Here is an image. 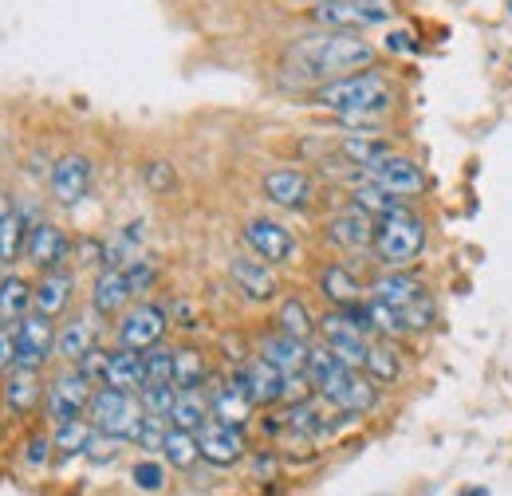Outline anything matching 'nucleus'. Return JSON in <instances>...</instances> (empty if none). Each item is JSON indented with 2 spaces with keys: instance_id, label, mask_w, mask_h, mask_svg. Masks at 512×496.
Listing matches in <instances>:
<instances>
[{
  "instance_id": "31",
  "label": "nucleus",
  "mask_w": 512,
  "mask_h": 496,
  "mask_svg": "<svg viewBox=\"0 0 512 496\" xmlns=\"http://www.w3.org/2000/svg\"><path fill=\"white\" fill-rule=\"evenodd\" d=\"M205 422H209V398H205V390H178L174 410H170V426L197 434Z\"/></svg>"
},
{
  "instance_id": "33",
  "label": "nucleus",
  "mask_w": 512,
  "mask_h": 496,
  "mask_svg": "<svg viewBox=\"0 0 512 496\" xmlns=\"http://www.w3.org/2000/svg\"><path fill=\"white\" fill-rule=\"evenodd\" d=\"M276 323H280V331L284 335H292V339H312L316 331H320V323L312 319V311H308V304L300 300V296H288L284 304H280V311H276Z\"/></svg>"
},
{
  "instance_id": "17",
  "label": "nucleus",
  "mask_w": 512,
  "mask_h": 496,
  "mask_svg": "<svg viewBox=\"0 0 512 496\" xmlns=\"http://www.w3.org/2000/svg\"><path fill=\"white\" fill-rule=\"evenodd\" d=\"M52 197L64 205V209H75L83 197H87V189H91V158L87 154H64L56 166H52Z\"/></svg>"
},
{
  "instance_id": "42",
  "label": "nucleus",
  "mask_w": 512,
  "mask_h": 496,
  "mask_svg": "<svg viewBox=\"0 0 512 496\" xmlns=\"http://www.w3.org/2000/svg\"><path fill=\"white\" fill-rule=\"evenodd\" d=\"M170 434V422L166 418H158V414H146L142 422H138V430H134V445L138 449H146V453H154V449H162V441Z\"/></svg>"
},
{
  "instance_id": "53",
  "label": "nucleus",
  "mask_w": 512,
  "mask_h": 496,
  "mask_svg": "<svg viewBox=\"0 0 512 496\" xmlns=\"http://www.w3.org/2000/svg\"><path fill=\"white\" fill-rule=\"evenodd\" d=\"M296 4H308V8H316V4H320V0H296Z\"/></svg>"
},
{
  "instance_id": "40",
  "label": "nucleus",
  "mask_w": 512,
  "mask_h": 496,
  "mask_svg": "<svg viewBox=\"0 0 512 496\" xmlns=\"http://www.w3.org/2000/svg\"><path fill=\"white\" fill-rule=\"evenodd\" d=\"M95 434V426L91 422H83V418H75V422H64V426H56V449L60 453H87V441Z\"/></svg>"
},
{
  "instance_id": "50",
  "label": "nucleus",
  "mask_w": 512,
  "mask_h": 496,
  "mask_svg": "<svg viewBox=\"0 0 512 496\" xmlns=\"http://www.w3.org/2000/svg\"><path fill=\"white\" fill-rule=\"evenodd\" d=\"M386 48H390V52H402V56L418 52V44L410 40V32H390V36H386Z\"/></svg>"
},
{
  "instance_id": "28",
  "label": "nucleus",
  "mask_w": 512,
  "mask_h": 496,
  "mask_svg": "<svg viewBox=\"0 0 512 496\" xmlns=\"http://www.w3.org/2000/svg\"><path fill=\"white\" fill-rule=\"evenodd\" d=\"M320 292L327 304H335V308H347V304H359L363 300V284L351 276V268H343V264H327L320 272Z\"/></svg>"
},
{
  "instance_id": "35",
  "label": "nucleus",
  "mask_w": 512,
  "mask_h": 496,
  "mask_svg": "<svg viewBox=\"0 0 512 496\" xmlns=\"http://www.w3.org/2000/svg\"><path fill=\"white\" fill-rule=\"evenodd\" d=\"M339 154H343L355 170H367L371 162H379L383 154H390V142H386V138H375V134H351V138H343Z\"/></svg>"
},
{
  "instance_id": "26",
  "label": "nucleus",
  "mask_w": 512,
  "mask_h": 496,
  "mask_svg": "<svg viewBox=\"0 0 512 496\" xmlns=\"http://www.w3.org/2000/svg\"><path fill=\"white\" fill-rule=\"evenodd\" d=\"M40 398H44V386H40L36 371H24V367H12V371H8L4 402H8L12 414H32V410L40 406Z\"/></svg>"
},
{
  "instance_id": "8",
  "label": "nucleus",
  "mask_w": 512,
  "mask_h": 496,
  "mask_svg": "<svg viewBox=\"0 0 512 496\" xmlns=\"http://www.w3.org/2000/svg\"><path fill=\"white\" fill-rule=\"evenodd\" d=\"M320 335H323V347L335 351V359H343L347 367L363 371L367 367V351H371V339L367 331L347 315L343 308H331L320 319Z\"/></svg>"
},
{
  "instance_id": "6",
  "label": "nucleus",
  "mask_w": 512,
  "mask_h": 496,
  "mask_svg": "<svg viewBox=\"0 0 512 496\" xmlns=\"http://www.w3.org/2000/svg\"><path fill=\"white\" fill-rule=\"evenodd\" d=\"M142 418H146V410H142V398H138L134 390H119V386H95L91 406H87V422H91L95 430H103V434H115V437H123V441H130Z\"/></svg>"
},
{
  "instance_id": "49",
  "label": "nucleus",
  "mask_w": 512,
  "mask_h": 496,
  "mask_svg": "<svg viewBox=\"0 0 512 496\" xmlns=\"http://www.w3.org/2000/svg\"><path fill=\"white\" fill-rule=\"evenodd\" d=\"M52 445H56V441H48V437H32V441H28V453H24L28 465H44L48 453H52Z\"/></svg>"
},
{
  "instance_id": "10",
  "label": "nucleus",
  "mask_w": 512,
  "mask_h": 496,
  "mask_svg": "<svg viewBox=\"0 0 512 496\" xmlns=\"http://www.w3.org/2000/svg\"><path fill=\"white\" fill-rule=\"evenodd\" d=\"M91 394H95V382H87V378L79 374V367H75V371L56 374L52 386H48V394H44L48 418H52L56 426L83 418V410L91 406Z\"/></svg>"
},
{
  "instance_id": "38",
  "label": "nucleus",
  "mask_w": 512,
  "mask_h": 496,
  "mask_svg": "<svg viewBox=\"0 0 512 496\" xmlns=\"http://www.w3.org/2000/svg\"><path fill=\"white\" fill-rule=\"evenodd\" d=\"M367 315H371V331H375V335H383V339H402V335H410L406 319L390 308V304L375 300V296L367 300Z\"/></svg>"
},
{
  "instance_id": "41",
  "label": "nucleus",
  "mask_w": 512,
  "mask_h": 496,
  "mask_svg": "<svg viewBox=\"0 0 512 496\" xmlns=\"http://www.w3.org/2000/svg\"><path fill=\"white\" fill-rule=\"evenodd\" d=\"M146 363V382H174V347L154 343L150 351H142Z\"/></svg>"
},
{
  "instance_id": "52",
  "label": "nucleus",
  "mask_w": 512,
  "mask_h": 496,
  "mask_svg": "<svg viewBox=\"0 0 512 496\" xmlns=\"http://www.w3.org/2000/svg\"><path fill=\"white\" fill-rule=\"evenodd\" d=\"M8 213H12V205H8V201H4V193H0V217H8Z\"/></svg>"
},
{
  "instance_id": "4",
  "label": "nucleus",
  "mask_w": 512,
  "mask_h": 496,
  "mask_svg": "<svg viewBox=\"0 0 512 496\" xmlns=\"http://www.w3.org/2000/svg\"><path fill=\"white\" fill-rule=\"evenodd\" d=\"M371 296L398 311L410 331H430L438 319V304H434L430 288L418 276H410L406 268H383L371 280Z\"/></svg>"
},
{
  "instance_id": "45",
  "label": "nucleus",
  "mask_w": 512,
  "mask_h": 496,
  "mask_svg": "<svg viewBox=\"0 0 512 496\" xmlns=\"http://www.w3.org/2000/svg\"><path fill=\"white\" fill-rule=\"evenodd\" d=\"M123 272H127V284H130V292H134V296H142V292H146V288H154V280H158V268H154L146 256L130 260Z\"/></svg>"
},
{
  "instance_id": "13",
  "label": "nucleus",
  "mask_w": 512,
  "mask_h": 496,
  "mask_svg": "<svg viewBox=\"0 0 512 496\" xmlns=\"http://www.w3.org/2000/svg\"><path fill=\"white\" fill-rule=\"evenodd\" d=\"M166 308L158 304H134V308L123 311L119 319V347H130V351H150L154 343H162L166 335Z\"/></svg>"
},
{
  "instance_id": "21",
  "label": "nucleus",
  "mask_w": 512,
  "mask_h": 496,
  "mask_svg": "<svg viewBox=\"0 0 512 496\" xmlns=\"http://www.w3.org/2000/svg\"><path fill=\"white\" fill-rule=\"evenodd\" d=\"M71 292H75V276L67 268H52L40 276V284H32V311L60 319L71 304Z\"/></svg>"
},
{
  "instance_id": "44",
  "label": "nucleus",
  "mask_w": 512,
  "mask_h": 496,
  "mask_svg": "<svg viewBox=\"0 0 512 496\" xmlns=\"http://www.w3.org/2000/svg\"><path fill=\"white\" fill-rule=\"evenodd\" d=\"M119 449H123V437L115 434H103V430H95L91 441H87V461H95V465H107V461H115L119 457Z\"/></svg>"
},
{
  "instance_id": "25",
  "label": "nucleus",
  "mask_w": 512,
  "mask_h": 496,
  "mask_svg": "<svg viewBox=\"0 0 512 496\" xmlns=\"http://www.w3.org/2000/svg\"><path fill=\"white\" fill-rule=\"evenodd\" d=\"M253 414V398L245 394V386L237 378H229L225 386H217L209 394V418H221V422H233V426H245Z\"/></svg>"
},
{
  "instance_id": "48",
  "label": "nucleus",
  "mask_w": 512,
  "mask_h": 496,
  "mask_svg": "<svg viewBox=\"0 0 512 496\" xmlns=\"http://www.w3.org/2000/svg\"><path fill=\"white\" fill-rule=\"evenodd\" d=\"M12 363H16V335L8 327H0V374L12 371Z\"/></svg>"
},
{
  "instance_id": "12",
  "label": "nucleus",
  "mask_w": 512,
  "mask_h": 496,
  "mask_svg": "<svg viewBox=\"0 0 512 496\" xmlns=\"http://www.w3.org/2000/svg\"><path fill=\"white\" fill-rule=\"evenodd\" d=\"M197 445H201V461L217 465V469H229L245 457L249 441H245V426H233V422H221V418H209L201 430H197Z\"/></svg>"
},
{
  "instance_id": "24",
  "label": "nucleus",
  "mask_w": 512,
  "mask_h": 496,
  "mask_svg": "<svg viewBox=\"0 0 512 496\" xmlns=\"http://www.w3.org/2000/svg\"><path fill=\"white\" fill-rule=\"evenodd\" d=\"M95 339H99V323H95L91 315H75L71 323H64V327L56 331V355L75 367L91 347H99Z\"/></svg>"
},
{
  "instance_id": "32",
  "label": "nucleus",
  "mask_w": 512,
  "mask_h": 496,
  "mask_svg": "<svg viewBox=\"0 0 512 496\" xmlns=\"http://www.w3.org/2000/svg\"><path fill=\"white\" fill-rule=\"evenodd\" d=\"M209 363L197 347H174V386L178 390H205Z\"/></svg>"
},
{
  "instance_id": "46",
  "label": "nucleus",
  "mask_w": 512,
  "mask_h": 496,
  "mask_svg": "<svg viewBox=\"0 0 512 496\" xmlns=\"http://www.w3.org/2000/svg\"><path fill=\"white\" fill-rule=\"evenodd\" d=\"M107 363H111V355L103 351V347H91L75 367H79V374L87 378V382H95V386H103L107 382Z\"/></svg>"
},
{
  "instance_id": "34",
  "label": "nucleus",
  "mask_w": 512,
  "mask_h": 496,
  "mask_svg": "<svg viewBox=\"0 0 512 496\" xmlns=\"http://www.w3.org/2000/svg\"><path fill=\"white\" fill-rule=\"evenodd\" d=\"M351 205H359V209H367L371 217H386V213H394V209H402L406 205V197H398V193H390V189L375 186V182H355L351 186Z\"/></svg>"
},
{
  "instance_id": "18",
  "label": "nucleus",
  "mask_w": 512,
  "mask_h": 496,
  "mask_svg": "<svg viewBox=\"0 0 512 496\" xmlns=\"http://www.w3.org/2000/svg\"><path fill=\"white\" fill-rule=\"evenodd\" d=\"M264 197L272 201V205H280V209H308L312 205V197H316V182L304 174V170H272V174H264Z\"/></svg>"
},
{
  "instance_id": "29",
  "label": "nucleus",
  "mask_w": 512,
  "mask_h": 496,
  "mask_svg": "<svg viewBox=\"0 0 512 496\" xmlns=\"http://www.w3.org/2000/svg\"><path fill=\"white\" fill-rule=\"evenodd\" d=\"M32 311V284L24 276H4L0 280V327H16Z\"/></svg>"
},
{
  "instance_id": "5",
  "label": "nucleus",
  "mask_w": 512,
  "mask_h": 496,
  "mask_svg": "<svg viewBox=\"0 0 512 496\" xmlns=\"http://www.w3.org/2000/svg\"><path fill=\"white\" fill-rule=\"evenodd\" d=\"M371 252L383 268H410L426 252V221L406 205L386 213V217H379Z\"/></svg>"
},
{
  "instance_id": "15",
  "label": "nucleus",
  "mask_w": 512,
  "mask_h": 496,
  "mask_svg": "<svg viewBox=\"0 0 512 496\" xmlns=\"http://www.w3.org/2000/svg\"><path fill=\"white\" fill-rule=\"evenodd\" d=\"M375 229H379V217H371L359 205H347L343 213H335L327 221V241L335 248H347V252H367L375 245Z\"/></svg>"
},
{
  "instance_id": "47",
  "label": "nucleus",
  "mask_w": 512,
  "mask_h": 496,
  "mask_svg": "<svg viewBox=\"0 0 512 496\" xmlns=\"http://www.w3.org/2000/svg\"><path fill=\"white\" fill-rule=\"evenodd\" d=\"M142 178H146V186L154 189V193H166V189L174 186V166L158 158V162H150V166L142 170Z\"/></svg>"
},
{
  "instance_id": "39",
  "label": "nucleus",
  "mask_w": 512,
  "mask_h": 496,
  "mask_svg": "<svg viewBox=\"0 0 512 496\" xmlns=\"http://www.w3.org/2000/svg\"><path fill=\"white\" fill-rule=\"evenodd\" d=\"M138 398H142V410H146V414H158V418H166V422H170V410H174L178 386H174V382H146V386L138 390Z\"/></svg>"
},
{
  "instance_id": "54",
  "label": "nucleus",
  "mask_w": 512,
  "mask_h": 496,
  "mask_svg": "<svg viewBox=\"0 0 512 496\" xmlns=\"http://www.w3.org/2000/svg\"><path fill=\"white\" fill-rule=\"evenodd\" d=\"M509 16H512V0H509Z\"/></svg>"
},
{
  "instance_id": "36",
  "label": "nucleus",
  "mask_w": 512,
  "mask_h": 496,
  "mask_svg": "<svg viewBox=\"0 0 512 496\" xmlns=\"http://www.w3.org/2000/svg\"><path fill=\"white\" fill-rule=\"evenodd\" d=\"M162 457L174 465V469H193L201 461V445H197V434L193 430H178L170 426V434L162 441Z\"/></svg>"
},
{
  "instance_id": "9",
  "label": "nucleus",
  "mask_w": 512,
  "mask_h": 496,
  "mask_svg": "<svg viewBox=\"0 0 512 496\" xmlns=\"http://www.w3.org/2000/svg\"><path fill=\"white\" fill-rule=\"evenodd\" d=\"M16 363L12 367H24V371H40L52 355H56V327L48 315L40 311H28L20 323H16Z\"/></svg>"
},
{
  "instance_id": "11",
  "label": "nucleus",
  "mask_w": 512,
  "mask_h": 496,
  "mask_svg": "<svg viewBox=\"0 0 512 496\" xmlns=\"http://www.w3.org/2000/svg\"><path fill=\"white\" fill-rule=\"evenodd\" d=\"M363 178L367 182H375V186L390 189V193H398V197H422L426 193V174H422V166L418 162H410V158H402V154H383L379 162H371L367 170H363Z\"/></svg>"
},
{
  "instance_id": "37",
  "label": "nucleus",
  "mask_w": 512,
  "mask_h": 496,
  "mask_svg": "<svg viewBox=\"0 0 512 496\" xmlns=\"http://www.w3.org/2000/svg\"><path fill=\"white\" fill-rule=\"evenodd\" d=\"M363 371L371 374L379 386H390V382H398V378H402L398 351H394L390 343H371V351H367V367H363Z\"/></svg>"
},
{
  "instance_id": "2",
  "label": "nucleus",
  "mask_w": 512,
  "mask_h": 496,
  "mask_svg": "<svg viewBox=\"0 0 512 496\" xmlns=\"http://www.w3.org/2000/svg\"><path fill=\"white\" fill-rule=\"evenodd\" d=\"M390 99H394V83H390V75L379 71V67L351 71V75L320 83L312 91V103L316 107L335 111L347 123H371V119H379L386 107H390Z\"/></svg>"
},
{
  "instance_id": "22",
  "label": "nucleus",
  "mask_w": 512,
  "mask_h": 496,
  "mask_svg": "<svg viewBox=\"0 0 512 496\" xmlns=\"http://www.w3.org/2000/svg\"><path fill=\"white\" fill-rule=\"evenodd\" d=\"M260 355H264L272 367H280V371L292 378V374L308 371V355H312V347H308L304 339H292V335L276 331V335H264V339H260Z\"/></svg>"
},
{
  "instance_id": "19",
  "label": "nucleus",
  "mask_w": 512,
  "mask_h": 496,
  "mask_svg": "<svg viewBox=\"0 0 512 496\" xmlns=\"http://www.w3.org/2000/svg\"><path fill=\"white\" fill-rule=\"evenodd\" d=\"M229 276H233V284H237L249 300H256V304H268V300H276V292H280V280H276L272 264L260 260V256H233V260H229Z\"/></svg>"
},
{
  "instance_id": "7",
  "label": "nucleus",
  "mask_w": 512,
  "mask_h": 496,
  "mask_svg": "<svg viewBox=\"0 0 512 496\" xmlns=\"http://www.w3.org/2000/svg\"><path fill=\"white\" fill-rule=\"evenodd\" d=\"M394 16V0H320L312 8V20L335 32H367Z\"/></svg>"
},
{
  "instance_id": "1",
  "label": "nucleus",
  "mask_w": 512,
  "mask_h": 496,
  "mask_svg": "<svg viewBox=\"0 0 512 496\" xmlns=\"http://www.w3.org/2000/svg\"><path fill=\"white\" fill-rule=\"evenodd\" d=\"M284 67L296 71V83H331L343 79L351 71L375 67V44H367L355 32H335V28H320L308 32L300 40L288 44L284 52Z\"/></svg>"
},
{
  "instance_id": "14",
  "label": "nucleus",
  "mask_w": 512,
  "mask_h": 496,
  "mask_svg": "<svg viewBox=\"0 0 512 496\" xmlns=\"http://www.w3.org/2000/svg\"><path fill=\"white\" fill-rule=\"evenodd\" d=\"M241 237H245V245L253 248V256L268 260V264H288V260L296 256V237H292L280 221H272V217H253V221H245Z\"/></svg>"
},
{
  "instance_id": "27",
  "label": "nucleus",
  "mask_w": 512,
  "mask_h": 496,
  "mask_svg": "<svg viewBox=\"0 0 512 496\" xmlns=\"http://www.w3.org/2000/svg\"><path fill=\"white\" fill-rule=\"evenodd\" d=\"M103 386H119V390H142L146 386V363H142V351H130L119 347L111 351V363H107V382Z\"/></svg>"
},
{
  "instance_id": "43",
  "label": "nucleus",
  "mask_w": 512,
  "mask_h": 496,
  "mask_svg": "<svg viewBox=\"0 0 512 496\" xmlns=\"http://www.w3.org/2000/svg\"><path fill=\"white\" fill-rule=\"evenodd\" d=\"M130 481H134V489H142V493H162V489H166V465H162V461H138V465L130 469Z\"/></svg>"
},
{
  "instance_id": "51",
  "label": "nucleus",
  "mask_w": 512,
  "mask_h": 496,
  "mask_svg": "<svg viewBox=\"0 0 512 496\" xmlns=\"http://www.w3.org/2000/svg\"><path fill=\"white\" fill-rule=\"evenodd\" d=\"M457 496H493L489 489H481V485H469V489H461Z\"/></svg>"
},
{
  "instance_id": "20",
  "label": "nucleus",
  "mask_w": 512,
  "mask_h": 496,
  "mask_svg": "<svg viewBox=\"0 0 512 496\" xmlns=\"http://www.w3.org/2000/svg\"><path fill=\"white\" fill-rule=\"evenodd\" d=\"M40 272H52L60 268L67 256H71V241H67L64 229H56L52 221H36L32 233H28V252H24Z\"/></svg>"
},
{
  "instance_id": "16",
  "label": "nucleus",
  "mask_w": 512,
  "mask_h": 496,
  "mask_svg": "<svg viewBox=\"0 0 512 496\" xmlns=\"http://www.w3.org/2000/svg\"><path fill=\"white\" fill-rule=\"evenodd\" d=\"M233 378L245 386V394L253 398V406H272V402H280L288 394V374L280 371V367H272L264 355L249 359Z\"/></svg>"
},
{
  "instance_id": "23",
  "label": "nucleus",
  "mask_w": 512,
  "mask_h": 496,
  "mask_svg": "<svg viewBox=\"0 0 512 496\" xmlns=\"http://www.w3.org/2000/svg\"><path fill=\"white\" fill-rule=\"evenodd\" d=\"M130 300H134V292H130L123 268H103L95 276V288H91V308H95V315H123Z\"/></svg>"
},
{
  "instance_id": "3",
  "label": "nucleus",
  "mask_w": 512,
  "mask_h": 496,
  "mask_svg": "<svg viewBox=\"0 0 512 496\" xmlns=\"http://www.w3.org/2000/svg\"><path fill=\"white\" fill-rule=\"evenodd\" d=\"M304 374L323 402H331L343 414H371L379 406V382L367 371H355L343 359H335L331 347H312Z\"/></svg>"
},
{
  "instance_id": "30",
  "label": "nucleus",
  "mask_w": 512,
  "mask_h": 496,
  "mask_svg": "<svg viewBox=\"0 0 512 496\" xmlns=\"http://www.w3.org/2000/svg\"><path fill=\"white\" fill-rule=\"evenodd\" d=\"M28 233H32V221L20 209H12L8 217H0V264L4 268H12L28 252Z\"/></svg>"
}]
</instances>
